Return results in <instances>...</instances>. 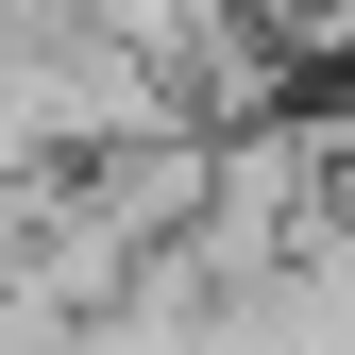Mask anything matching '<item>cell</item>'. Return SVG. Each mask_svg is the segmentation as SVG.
I'll return each instance as SVG.
<instances>
[{"label": "cell", "mask_w": 355, "mask_h": 355, "mask_svg": "<svg viewBox=\"0 0 355 355\" xmlns=\"http://www.w3.org/2000/svg\"><path fill=\"white\" fill-rule=\"evenodd\" d=\"M254 34H271L288 68H355V0H237Z\"/></svg>", "instance_id": "1"}]
</instances>
